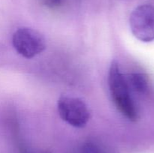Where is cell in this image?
Listing matches in <instances>:
<instances>
[{"label":"cell","mask_w":154,"mask_h":153,"mask_svg":"<svg viewBox=\"0 0 154 153\" xmlns=\"http://www.w3.org/2000/svg\"><path fill=\"white\" fill-rule=\"evenodd\" d=\"M57 109L62 119L75 128L85 127L90 118L87 104L78 98L61 96L58 100Z\"/></svg>","instance_id":"cell-2"},{"label":"cell","mask_w":154,"mask_h":153,"mask_svg":"<svg viewBox=\"0 0 154 153\" xmlns=\"http://www.w3.org/2000/svg\"><path fill=\"white\" fill-rule=\"evenodd\" d=\"M81 153H102V151L96 144L87 142L83 146Z\"/></svg>","instance_id":"cell-6"},{"label":"cell","mask_w":154,"mask_h":153,"mask_svg":"<svg viewBox=\"0 0 154 153\" xmlns=\"http://www.w3.org/2000/svg\"><path fill=\"white\" fill-rule=\"evenodd\" d=\"M12 44L17 52L26 58H32L46 48L45 38L30 28H20L13 34Z\"/></svg>","instance_id":"cell-3"},{"label":"cell","mask_w":154,"mask_h":153,"mask_svg":"<svg viewBox=\"0 0 154 153\" xmlns=\"http://www.w3.org/2000/svg\"><path fill=\"white\" fill-rule=\"evenodd\" d=\"M108 86L111 98L118 110L132 122L138 118V112L135 104L126 76L121 72L118 62H111L108 74Z\"/></svg>","instance_id":"cell-1"},{"label":"cell","mask_w":154,"mask_h":153,"mask_svg":"<svg viewBox=\"0 0 154 153\" xmlns=\"http://www.w3.org/2000/svg\"><path fill=\"white\" fill-rule=\"evenodd\" d=\"M125 76L131 92H134L140 94L147 92L149 83L147 75L142 73H131L125 75Z\"/></svg>","instance_id":"cell-5"},{"label":"cell","mask_w":154,"mask_h":153,"mask_svg":"<svg viewBox=\"0 0 154 153\" xmlns=\"http://www.w3.org/2000/svg\"><path fill=\"white\" fill-rule=\"evenodd\" d=\"M44 3L50 8L57 7L61 3V0H43Z\"/></svg>","instance_id":"cell-7"},{"label":"cell","mask_w":154,"mask_h":153,"mask_svg":"<svg viewBox=\"0 0 154 153\" xmlns=\"http://www.w3.org/2000/svg\"><path fill=\"white\" fill-rule=\"evenodd\" d=\"M129 25L133 35L143 42L154 40V6L142 4L132 12Z\"/></svg>","instance_id":"cell-4"}]
</instances>
